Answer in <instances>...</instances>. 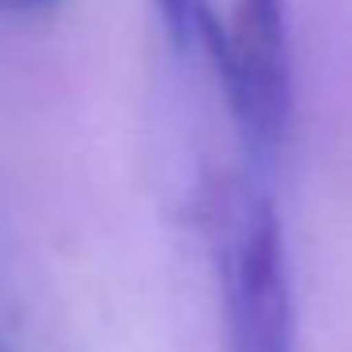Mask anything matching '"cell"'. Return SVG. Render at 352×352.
Segmentation results:
<instances>
[{
	"label": "cell",
	"instance_id": "277c9868",
	"mask_svg": "<svg viewBox=\"0 0 352 352\" xmlns=\"http://www.w3.org/2000/svg\"><path fill=\"white\" fill-rule=\"evenodd\" d=\"M54 0H0V8H8V12H42Z\"/></svg>",
	"mask_w": 352,
	"mask_h": 352
},
{
	"label": "cell",
	"instance_id": "6da1fadb",
	"mask_svg": "<svg viewBox=\"0 0 352 352\" xmlns=\"http://www.w3.org/2000/svg\"><path fill=\"white\" fill-rule=\"evenodd\" d=\"M205 239L228 352H296L288 258L269 193L250 178L220 175L205 190Z\"/></svg>",
	"mask_w": 352,
	"mask_h": 352
},
{
	"label": "cell",
	"instance_id": "5b68a950",
	"mask_svg": "<svg viewBox=\"0 0 352 352\" xmlns=\"http://www.w3.org/2000/svg\"><path fill=\"white\" fill-rule=\"evenodd\" d=\"M0 352H16V349H8V344H4V341H0Z\"/></svg>",
	"mask_w": 352,
	"mask_h": 352
},
{
	"label": "cell",
	"instance_id": "7a4b0ae2",
	"mask_svg": "<svg viewBox=\"0 0 352 352\" xmlns=\"http://www.w3.org/2000/svg\"><path fill=\"white\" fill-rule=\"evenodd\" d=\"M228 110L254 152L280 148L292 118V50L284 0H193Z\"/></svg>",
	"mask_w": 352,
	"mask_h": 352
},
{
	"label": "cell",
	"instance_id": "3957f363",
	"mask_svg": "<svg viewBox=\"0 0 352 352\" xmlns=\"http://www.w3.org/2000/svg\"><path fill=\"white\" fill-rule=\"evenodd\" d=\"M155 8L167 27V38L175 46H186L193 38V0H155Z\"/></svg>",
	"mask_w": 352,
	"mask_h": 352
}]
</instances>
